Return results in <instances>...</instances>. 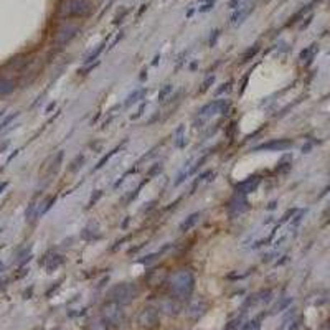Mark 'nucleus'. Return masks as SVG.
I'll return each mask as SVG.
<instances>
[{"instance_id":"nucleus-40","label":"nucleus","mask_w":330,"mask_h":330,"mask_svg":"<svg viewBox=\"0 0 330 330\" xmlns=\"http://www.w3.org/2000/svg\"><path fill=\"white\" fill-rule=\"evenodd\" d=\"M215 3H216V0H207L205 3H203L202 7H200V12L202 13H207V12H210L213 7H215Z\"/></svg>"},{"instance_id":"nucleus-42","label":"nucleus","mask_w":330,"mask_h":330,"mask_svg":"<svg viewBox=\"0 0 330 330\" xmlns=\"http://www.w3.org/2000/svg\"><path fill=\"white\" fill-rule=\"evenodd\" d=\"M187 55H188V50H185V52H183V53H182V55H180V57H179V61H177L175 68H174V71H175V73L179 71V69L183 66V63H185V57H187Z\"/></svg>"},{"instance_id":"nucleus-39","label":"nucleus","mask_w":330,"mask_h":330,"mask_svg":"<svg viewBox=\"0 0 330 330\" xmlns=\"http://www.w3.org/2000/svg\"><path fill=\"white\" fill-rule=\"evenodd\" d=\"M231 85H233V81H231V80L228 81V83H223V85L215 91V94H216V96H220V94H223V92L230 91V90H231Z\"/></svg>"},{"instance_id":"nucleus-17","label":"nucleus","mask_w":330,"mask_h":330,"mask_svg":"<svg viewBox=\"0 0 330 330\" xmlns=\"http://www.w3.org/2000/svg\"><path fill=\"white\" fill-rule=\"evenodd\" d=\"M15 88H17L15 81L10 80V78H0V97L12 94L15 91Z\"/></svg>"},{"instance_id":"nucleus-9","label":"nucleus","mask_w":330,"mask_h":330,"mask_svg":"<svg viewBox=\"0 0 330 330\" xmlns=\"http://www.w3.org/2000/svg\"><path fill=\"white\" fill-rule=\"evenodd\" d=\"M160 324V314L154 307H146L139 314V325L146 330H155Z\"/></svg>"},{"instance_id":"nucleus-55","label":"nucleus","mask_w":330,"mask_h":330,"mask_svg":"<svg viewBox=\"0 0 330 330\" xmlns=\"http://www.w3.org/2000/svg\"><path fill=\"white\" fill-rule=\"evenodd\" d=\"M7 185H8L7 182H3L2 185H0V193H2V192H3V190H5V187H7Z\"/></svg>"},{"instance_id":"nucleus-11","label":"nucleus","mask_w":330,"mask_h":330,"mask_svg":"<svg viewBox=\"0 0 330 330\" xmlns=\"http://www.w3.org/2000/svg\"><path fill=\"white\" fill-rule=\"evenodd\" d=\"M248 210H249V202L246 200L244 195H236L235 193V197H231V200L228 202V205H226V211L231 218L243 215V213H246Z\"/></svg>"},{"instance_id":"nucleus-43","label":"nucleus","mask_w":330,"mask_h":330,"mask_svg":"<svg viewBox=\"0 0 330 330\" xmlns=\"http://www.w3.org/2000/svg\"><path fill=\"white\" fill-rule=\"evenodd\" d=\"M134 172H137V167H136V165H134V167H132V169H131V170H127V172H125V174H124L122 177H120V179L118 180V182H116V183H114V188H118V187H119V185H120V183H122V182H124V180H125V177H129V175H131V174H134Z\"/></svg>"},{"instance_id":"nucleus-45","label":"nucleus","mask_w":330,"mask_h":330,"mask_svg":"<svg viewBox=\"0 0 330 330\" xmlns=\"http://www.w3.org/2000/svg\"><path fill=\"white\" fill-rule=\"evenodd\" d=\"M146 108H147V103H141V106H139V109H137V113H136V114H132V116H131V119H132V120H136V119L141 118V116L144 114V111H146Z\"/></svg>"},{"instance_id":"nucleus-47","label":"nucleus","mask_w":330,"mask_h":330,"mask_svg":"<svg viewBox=\"0 0 330 330\" xmlns=\"http://www.w3.org/2000/svg\"><path fill=\"white\" fill-rule=\"evenodd\" d=\"M120 38H124V31H119V33H118V36H116V38L113 40V43H111V46H109V50H113V48H114V46H116V45H118V43H119V40H120Z\"/></svg>"},{"instance_id":"nucleus-29","label":"nucleus","mask_w":330,"mask_h":330,"mask_svg":"<svg viewBox=\"0 0 330 330\" xmlns=\"http://www.w3.org/2000/svg\"><path fill=\"white\" fill-rule=\"evenodd\" d=\"M88 330H109V325L104 319H99V320H94Z\"/></svg>"},{"instance_id":"nucleus-38","label":"nucleus","mask_w":330,"mask_h":330,"mask_svg":"<svg viewBox=\"0 0 330 330\" xmlns=\"http://www.w3.org/2000/svg\"><path fill=\"white\" fill-rule=\"evenodd\" d=\"M18 116H20V113H13V114H10V116H8V118H5V119H3L2 122H0V131H2V129H5L7 125L12 122L13 119H15V118H18Z\"/></svg>"},{"instance_id":"nucleus-26","label":"nucleus","mask_w":330,"mask_h":330,"mask_svg":"<svg viewBox=\"0 0 330 330\" xmlns=\"http://www.w3.org/2000/svg\"><path fill=\"white\" fill-rule=\"evenodd\" d=\"M211 175H213V172H211V170H207V172H203V174H200V175L197 177V180H195L193 187H192V193L197 192L198 185H200V183H203V182H205V180H208V177H211Z\"/></svg>"},{"instance_id":"nucleus-23","label":"nucleus","mask_w":330,"mask_h":330,"mask_svg":"<svg viewBox=\"0 0 330 330\" xmlns=\"http://www.w3.org/2000/svg\"><path fill=\"white\" fill-rule=\"evenodd\" d=\"M180 307L175 304V300H165L162 302V312L164 314H169V315H177L179 314Z\"/></svg>"},{"instance_id":"nucleus-46","label":"nucleus","mask_w":330,"mask_h":330,"mask_svg":"<svg viewBox=\"0 0 330 330\" xmlns=\"http://www.w3.org/2000/svg\"><path fill=\"white\" fill-rule=\"evenodd\" d=\"M248 81H249V73H246L244 74V78H243V81H240V96L243 94L244 92V90H246V85H248Z\"/></svg>"},{"instance_id":"nucleus-1","label":"nucleus","mask_w":330,"mask_h":330,"mask_svg":"<svg viewBox=\"0 0 330 330\" xmlns=\"http://www.w3.org/2000/svg\"><path fill=\"white\" fill-rule=\"evenodd\" d=\"M94 10L91 0H63L60 3L58 15L64 20H73V18H88Z\"/></svg>"},{"instance_id":"nucleus-20","label":"nucleus","mask_w":330,"mask_h":330,"mask_svg":"<svg viewBox=\"0 0 330 330\" xmlns=\"http://www.w3.org/2000/svg\"><path fill=\"white\" fill-rule=\"evenodd\" d=\"M174 142H175V147L179 149H183L187 146V139H185V124H180L179 127L175 129V134H174Z\"/></svg>"},{"instance_id":"nucleus-56","label":"nucleus","mask_w":330,"mask_h":330,"mask_svg":"<svg viewBox=\"0 0 330 330\" xmlns=\"http://www.w3.org/2000/svg\"><path fill=\"white\" fill-rule=\"evenodd\" d=\"M269 208H271V210H274V208H276V202H271V203H269Z\"/></svg>"},{"instance_id":"nucleus-30","label":"nucleus","mask_w":330,"mask_h":330,"mask_svg":"<svg viewBox=\"0 0 330 330\" xmlns=\"http://www.w3.org/2000/svg\"><path fill=\"white\" fill-rule=\"evenodd\" d=\"M213 85H215V76H213V74H211V76H208L207 80L202 83V86H200L198 92H200V94H203V92H207Z\"/></svg>"},{"instance_id":"nucleus-22","label":"nucleus","mask_w":330,"mask_h":330,"mask_svg":"<svg viewBox=\"0 0 330 330\" xmlns=\"http://www.w3.org/2000/svg\"><path fill=\"white\" fill-rule=\"evenodd\" d=\"M120 147H122V146H118L116 149H113V150H111V152H108V154H104L103 157H101V159L97 160V164L94 165V169H92V172H96V170H101V169H103V167H104L106 164H108V162H109L111 159H113V157H114L116 154H118L119 150H120Z\"/></svg>"},{"instance_id":"nucleus-13","label":"nucleus","mask_w":330,"mask_h":330,"mask_svg":"<svg viewBox=\"0 0 330 330\" xmlns=\"http://www.w3.org/2000/svg\"><path fill=\"white\" fill-rule=\"evenodd\" d=\"M146 94H147L146 88H137V90H134L132 92H129L127 97H125V101H124V108L127 109L136 103H139V101H142L144 97H146Z\"/></svg>"},{"instance_id":"nucleus-4","label":"nucleus","mask_w":330,"mask_h":330,"mask_svg":"<svg viewBox=\"0 0 330 330\" xmlns=\"http://www.w3.org/2000/svg\"><path fill=\"white\" fill-rule=\"evenodd\" d=\"M81 31V25L74 22H64L58 27V30L55 31V45L57 46H66L69 41H73Z\"/></svg>"},{"instance_id":"nucleus-48","label":"nucleus","mask_w":330,"mask_h":330,"mask_svg":"<svg viewBox=\"0 0 330 330\" xmlns=\"http://www.w3.org/2000/svg\"><path fill=\"white\" fill-rule=\"evenodd\" d=\"M304 213H305V210H300V211H299V215H297V216L294 218V220H292V225H294V226L299 225L300 220H302V216H304Z\"/></svg>"},{"instance_id":"nucleus-8","label":"nucleus","mask_w":330,"mask_h":330,"mask_svg":"<svg viewBox=\"0 0 330 330\" xmlns=\"http://www.w3.org/2000/svg\"><path fill=\"white\" fill-rule=\"evenodd\" d=\"M228 109H230V101L228 99H215V101H211V103L205 104L202 109L198 111V118L208 119L215 114H226Z\"/></svg>"},{"instance_id":"nucleus-14","label":"nucleus","mask_w":330,"mask_h":330,"mask_svg":"<svg viewBox=\"0 0 330 330\" xmlns=\"http://www.w3.org/2000/svg\"><path fill=\"white\" fill-rule=\"evenodd\" d=\"M81 238L85 241H94V240L103 238V235H101V231H99V228H97V225L91 223V225H88L86 228H83Z\"/></svg>"},{"instance_id":"nucleus-31","label":"nucleus","mask_w":330,"mask_h":330,"mask_svg":"<svg viewBox=\"0 0 330 330\" xmlns=\"http://www.w3.org/2000/svg\"><path fill=\"white\" fill-rule=\"evenodd\" d=\"M271 297H272V291L271 289H264L261 292H258V300L263 302V304H266V302L271 300Z\"/></svg>"},{"instance_id":"nucleus-49","label":"nucleus","mask_w":330,"mask_h":330,"mask_svg":"<svg viewBox=\"0 0 330 330\" xmlns=\"http://www.w3.org/2000/svg\"><path fill=\"white\" fill-rule=\"evenodd\" d=\"M240 3H241V0H230V2H228V8H238L240 7Z\"/></svg>"},{"instance_id":"nucleus-19","label":"nucleus","mask_w":330,"mask_h":330,"mask_svg":"<svg viewBox=\"0 0 330 330\" xmlns=\"http://www.w3.org/2000/svg\"><path fill=\"white\" fill-rule=\"evenodd\" d=\"M292 304V297H289V296H286V297H281L276 304L272 305V309H271V315H276V314H279V312H282V310H286L289 305Z\"/></svg>"},{"instance_id":"nucleus-32","label":"nucleus","mask_w":330,"mask_h":330,"mask_svg":"<svg viewBox=\"0 0 330 330\" xmlns=\"http://www.w3.org/2000/svg\"><path fill=\"white\" fill-rule=\"evenodd\" d=\"M103 195H104V192H103V190H96V192L91 195L90 202H88V208H92V207H94L96 203L99 202V198L103 197Z\"/></svg>"},{"instance_id":"nucleus-37","label":"nucleus","mask_w":330,"mask_h":330,"mask_svg":"<svg viewBox=\"0 0 330 330\" xmlns=\"http://www.w3.org/2000/svg\"><path fill=\"white\" fill-rule=\"evenodd\" d=\"M241 327V315L238 319H233L226 324V330H238Z\"/></svg>"},{"instance_id":"nucleus-50","label":"nucleus","mask_w":330,"mask_h":330,"mask_svg":"<svg viewBox=\"0 0 330 330\" xmlns=\"http://www.w3.org/2000/svg\"><path fill=\"white\" fill-rule=\"evenodd\" d=\"M218 33H220V30H215V31H213V35L210 36V46L215 45V41H216V38H218Z\"/></svg>"},{"instance_id":"nucleus-25","label":"nucleus","mask_w":330,"mask_h":330,"mask_svg":"<svg viewBox=\"0 0 330 330\" xmlns=\"http://www.w3.org/2000/svg\"><path fill=\"white\" fill-rule=\"evenodd\" d=\"M85 162H86V157L83 155V154H78L76 157H74V160L71 162V165L68 167V170H69V172H73V174H74V172H78V170L81 169Z\"/></svg>"},{"instance_id":"nucleus-10","label":"nucleus","mask_w":330,"mask_h":330,"mask_svg":"<svg viewBox=\"0 0 330 330\" xmlns=\"http://www.w3.org/2000/svg\"><path fill=\"white\" fill-rule=\"evenodd\" d=\"M261 182H263V179H261V175H259V174L249 175L248 179L241 180V182H238L235 185V193L236 195H244V197H246V195L256 192L258 187L261 185Z\"/></svg>"},{"instance_id":"nucleus-35","label":"nucleus","mask_w":330,"mask_h":330,"mask_svg":"<svg viewBox=\"0 0 330 330\" xmlns=\"http://www.w3.org/2000/svg\"><path fill=\"white\" fill-rule=\"evenodd\" d=\"M172 90H174V86H172L170 83H169V85H165L164 88H162L160 92H159V101H160V103H162V101H165V99H167V96L170 94Z\"/></svg>"},{"instance_id":"nucleus-12","label":"nucleus","mask_w":330,"mask_h":330,"mask_svg":"<svg viewBox=\"0 0 330 330\" xmlns=\"http://www.w3.org/2000/svg\"><path fill=\"white\" fill-rule=\"evenodd\" d=\"M207 309H208L207 300L202 299V297H195V299L190 300L188 309H187V315L192 320H198L203 314L207 312Z\"/></svg>"},{"instance_id":"nucleus-28","label":"nucleus","mask_w":330,"mask_h":330,"mask_svg":"<svg viewBox=\"0 0 330 330\" xmlns=\"http://www.w3.org/2000/svg\"><path fill=\"white\" fill-rule=\"evenodd\" d=\"M261 317H256L253 320H249V322L243 324V327H241V330H259V327H261Z\"/></svg>"},{"instance_id":"nucleus-44","label":"nucleus","mask_w":330,"mask_h":330,"mask_svg":"<svg viewBox=\"0 0 330 330\" xmlns=\"http://www.w3.org/2000/svg\"><path fill=\"white\" fill-rule=\"evenodd\" d=\"M188 175H190V174H188V170H183L182 174H180L179 177H177V180L174 182V187H179L180 183H183V182H185V179H187Z\"/></svg>"},{"instance_id":"nucleus-24","label":"nucleus","mask_w":330,"mask_h":330,"mask_svg":"<svg viewBox=\"0 0 330 330\" xmlns=\"http://www.w3.org/2000/svg\"><path fill=\"white\" fill-rule=\"evenodd\" d=\"M64 263V258L63 256H60V254H55L53 258H50V261L46 263V269H48V272H52V271H55L57 268H60L61 264Z\"/></svg>"},{"instance_id":"nucleus-21","label":"nucleus","mask_w":330,"mask_h":330,"mask_svg":"<svg viewBox=\"0 0 330 330\" xmlns=\"http://www.w3.org/2000/svg\"><path fill=\"white\" fill-rule=\"evenodd\" d=\"M259 50H261V45L259 43H254V45H251L246 52L241 55V60H240V63H249L251 60H254V57L259 53Z\"/></svg>"},{"instance_id":"nucleus-33","label":"nucleus","mask_w":330,"mask_h":330,"mask_svg":"<svg viewBox=\"0 0 330 330\" xmlns=\"http://www.w3.org/2000/svg\"><path fill=\"white\" fill-rule=\"evenodd\" d=\"M63 157H64V152L60 150L58 155L55 157V162H53V167H52V174H57V172H58L60 165H61V162H63Z\"/></svg>"},{"instance_id":"nucleus-15","label":"nucleus","mask_w":330,"mask_h":330,"mask_svg":"<svg viewBox=\"0 0 330 330\" xmlns=\"http://www.w3.org/2000/svg\"><path fill=\"white\" fill-rule=\"evenodd\" d=\"M200 216H202V213L200 211H195V213H192V215H188L182 223H180V228H179L180 233H187V231L192 230V228L198 223Z\"/></svg>"},{"instance_id":"nucleus-51","label":"nucleus","mask_w":330,"mask_h":330,"mask_svg":"<svg viewBox=\"0 0 330 330\" xmlns=\"http://www.w3.org/2000/svg\"><path fill=\"white\" fill-rule=\"evenodd\" d=\"M310 149H312V144H310V142H309V144H305V146L302 147V154H309Z\"/></svg>"},{"instance_id":"nucleus-18","label":"nucleus","mask_w":330,"mask_h":330,"mask_svg":"<svg viewBox=\"0 0 330 330\" xmlns=\"http://www.w3.org/2000/svg\"><path fill=\"white\" fill-rule=\"evenodd\" d=\"M317 52H319V46H317V43H312L310 46H307V48H304L300 52V55H299V60H302V61H307V64L312 61L314 60V57L317 55Z\"/></svg>"},{"instance_id":"nucleus-53","label":"nucleus","mask_w":330,"mask_h":330,"mask_svg":"<svg viewBox=\"0 0 330 330\" xmlns=\"http://www.w3.org/2000/svg\"><path fill=\"white\" fill-rule=\"evenodd\" d=\"M299 322H300V320H296V322H292V327L289 330H297V327H299Z\"/></svg>"},{"instance_id":"nucleus-36","label":"nucleus","mask_w":330,"mask_h":330,"mask_svg":"<svg viewBox=\"0 0 330 330\" xmlns=\"http://www.w3.org/2000/svg\"><path fill=\"white\" fill-rule=\"evenodd\" d=\"M207 159H208V154H207V155H203L202 159H198L197 162H195V165L192 167V169L188 170V174H190V175H192V174H195V172H197V170L200 169V167H202L203 164H205V162H207Z\"/></svg>"},{"instance_id":"nucleus-16","label":"nucleus","mask_w":330,"mask_h":330,"mask_svg":"<svg viewBox=\"0 0 330 330\" xmlns=\"http://www.w3.org/2000/svg\"><path fill=\"white\" fill-rule=\"evenodd\" d=\"M106 43H108V38H104L103 41H101L99 45H97V48H94L92 52L88 55V57L85 58V61H83V64L85 66H88V64H92V63H96V60L101 57V53L104 52V48H106Z\"/></svg>"},{"instance_id":"nucleus-5","label":"nucleus","mask_w":330,"mask_h":330,"mask_svg":"<svg viewBox=\"0 0 330 330\" xmlns=\"http://www.w3.org/2000/svg\"><path fill=\"white\" fill-rule=\"evenodd\" d=\"M294 146L291 139H271L253 147V152H286Z\"/></svg>"},{"instance_id":"nucleus-41","label":"nucleus","mask_w":330,"mask_h":330,"mask_svg":"<svg viewBox=\"0 0 330 330\" xmlns=\"http://www.w3.org/2000/svg\"><path fill=\"white\" fill-rule=\"evenodd\" d=\"M297 211H299V210H297V208H291V210H287V211L284 213V216L281 218V221H279V225H282V223H286L287 220H289L291 216L294 218V215H296Z\"/></svg>"},{"instance_id":"nucleus-3","label":"nucleus","mask_w":330,"mask_h":330,"mask_svg":"<svg viewBox=\"0 0 330 330\" xmlns=\"http://www.w3.org/2000/svg\"><path fill=\"white\" fill-rule=\"evenodd\" d=\"M141 294L137 284L134 282H120L109 289V300L116 302L119 305H127L131 304L134 299H137V296Z\"/></svg>"},{"instance_id":"nucleus-34","label":"nucleus","mask_w":330,"mask_h":330,"mask_svg":"<svg viewBox=\"0 0 330 330\" xmlns=\"http://www.w3.org/2000/svg\"><path fill=\"white\" fill-rule=\"evenodd\" d=\"M162 169H164V165H162V164H155V165H152V169L147 172V177H146V179L152 180V179H154V177H155L157 174H160Z\"/></svg>"},{"instance_id":"nucleus-7","label":"nucleus","mask_w":330,"mask_h":330,"mask_svg":"<svg viewBox=\"0 0 330 330\" xmlns=\"http://www.w3.org/2000/svg\"><path fill=\"white\" fill-rule=\"evenodd\" d=\"M103 319L108 322L109 327H119L124 320V314L122 310H120V305L113 300H109L103 307Z\"/></svg>"},{"instance_id":"nucleus-2","label":"nucleus","mask_w":330,"mask_h":330,"mask_svg":"<svg viewBox=\"0 0 330 330\" xmlns=\"http://www.w3.org/2000/svg\"><path fill=\"white\" fill-rule=\"evenodd\" d=\"M193 287H195V277L192 271H188V269L177 271L170 277V291L175 299H188L193 292Z\"/></svg>"},{"instance_id":"nucleus-52","label":"nucleus","mask_w":330,"mask_h":330,"mask_svg":"<svg viewBox=\"0 0 330 330\" xmlns=\"http://www.w3.org/2000/svg\"><path fill=\"white\" fill-rule=\"evenodd\" d=\"M159 60H160V55H155L154 61H152V66H157V64H159Z\"/></svg>"},{"instance_id":"nucleus-27","label":"nucleus","mask_w":330,"mask_h":330,"mask_svg":"<svg viewBox=\"0 0 330 330\" xmlns=\"http://www.w3.org/2000/svg\"><path fill=\"white\" fill-rule=\"evenodd\" d=\"M276 170L281 172V174H286V172H289L291 170V157H284L282 160H279Z\"/></svg>"},{"instance_id":"nucleus-54","label":"nucleus","mask_w":330,"mask_h":330,"mask_svg":"<svg viewBox=\"0 0 330 330\" xmlns=\"http://www.w3.org/2000/svg\"><path fill=\"white\" fill-rule=\"evenodd\" d=\"M146 71H147V68H144V69H142V74H141V80H142V81L147 78V76H146Z\"/></svg>"},{"instance_id":"nucleus-6","label":"nucleus","mask_w":330,"mask_h":330,"mask_svg":"<svg viewBox=\"0 0 330 330\" xmlns=\"http://www.w3.org/2000/svg\"><path fill=\"white\" fill-rule=\"evenodd\" d=\"M256 8V2L254 0H241L240 7L233 12V15L230 17V23L233 27H240L241 23H244V20L248 18L251 13Z\"/></svg>"}]
</instances>
